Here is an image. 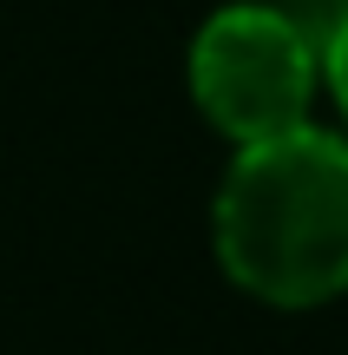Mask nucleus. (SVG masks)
Segmentation results:
<instances>
[{"mask_svg": "<svg viewBox=\"0 0 348 355\" xmlns=\"http://www.w3.org/2000/svg\"><path fill=\"white\" fill-rule=\"evenodd\" d=\"M322 79H329V92H336V105L348 112V13L329 26V40H322Z\"/></svg>", "mask_w": 348, "mask_h": 355, "instance_id": "nucleus-3", "label": "nucleus"}, {"mask_svg": "<svg viewBox=\"0 0 348 355\" xmlns=\"http://www.w3.org/2000/svg\"><path fill=\"white\" fill-rule=\"evenodd\" d=\"M217 257L250 296L309 309L348 290V139L296 125L237 145L217 191Z\"/></svg>", "mask_w": 348, "mask_h": 355, "instance_id": "nucleus-1", "label": "nucleus"}, {"mask_svg": "<svg viewBox=\"0 0 348 355\" xmlns=\"http://www.w3.org/2000/svg\"><path fill=\"white\" fill-rule=\"evenodd\" d=\"M315 73H322V53L309 46L302 20L263 0L210 13L191 46V92L204 119L237 145H263L309 125Z\"/></svg>", "mask_w": 348, "mask_h": 355, "instance_id": "nucleus-2", "label": "nucleus"}]
</instances>
